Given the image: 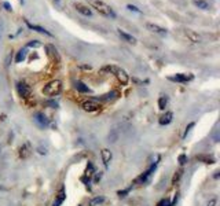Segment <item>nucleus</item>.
I'll list each match as a JSON object with an SVG mask.
<instances>
[{
  "mask_svg": "<svg viewBox=\"0 0 220 206\" xmlns=\"http://www.w3.org/2000/svg\"><path fill=\"white\" fill-rule=\"evenodd\" d=\"M88 2L99 14H102L105 17H110V18H116V13L113 11V8L107 6L106 3H103L102 0H88Z\"/></svg>",
  "mask_w": 220,
  "mask_h": 206,
  "instance_id": "f257e3e1",
  "label": "nucleus"
},
{
  "mask_svg": "<svg viewBox=\"0 0 220 206\" xmlns=\"http://www.w3.org/2000/svg\"><path fill=\"white\" fill-rule=\"evenodd\" d=\"M62 91V83L59 80H52L48 84H45L44 88H43V95L48 98H54L58 96Z\"/></svg>",
  "mask_w": 220,
  "mask_h": 206,
  "instance_id": "f03ea898",
  "label": "nucleus"
},
{
  "mask_svg": "<svg viewBox=\"0 0 220 206\" xmlns=\"http://www.w3.org/2000/svg\"><path fill=\"white\" fill-rule=\"evenodd\" d=\"M103 71H109V73L114 74V76L117 77V80L120 81L121 84H127V83H128V80H130V77H128V74H127L125 71L123 70V69L117 68V66H113V65L105 66V68H103Z\"/></svg>",
  "mask_w": 220,
  "mask_h": 206,
  "instance_id": "7ed1b4c3",
  "label": "nucleus"
},
{
  "mask_svg": "<svg viewBox=\"0 0 220 206\" xmlns=\"http://www.w3.org/2000/svg\"><path fill=\"white\" fill-rule=\"evenodd\" d=\"M17 92H18V95H20L21 98H23V99H28V98H30V93H32V91H30V87L26 83H22V81H20V83L17 84Z\"/></svg>",
  "mask_w": 220,
  "mask_h": 206,
  "instance_id": "20e7f679",
  "label": "nucleus"
},
{
  "mask_svg": "<svg viewBox=\"0 0 220 206\" xmlns=\"http://www.w3.org/2000/svg\"><path fill=\"white\" fill-rule=\"evenodd\" d=\"M100 105L96 102V100H85L84 103H83V110H85V111H88V113H92V111H96V110H99Z\"/></svg>",
  "mask_w": 220,
  "mask_h": 206,
  "instance_id": "39448f33",
  "label": "nucleus"
},
{
  "mask_svg": "<svg viewBox=\"0 0 220 206\" xmlns=\"http://www.w3.org/2000/svg\"><path fill=\"white\" fill-rule=\"evenodd\" d=\"M193 74H176V76H173V77H169V80L171 81H176V83H187V81H191L193 80Z\"/></svg>",
  "mask_w": 220,
  "mask_h": 206,
  "instance_id": "423d86ee",
  "label": "nucleus"
},
{
  "mask_svg": "<svg viewBox=\"0 0 220 206\" xmlns=\"http://www.w3.org/2000/svg\"><path fill=\"white\" fill-rule=\"evenodd\" d=\"M25 23H26V26L29 28V29H32V30H36V32H39V33H43V35H47V36H50L51 37V32H48L47 29H44V28H41V26H39V25H33V23H30L28 20H25Z\"/></svg>",
  "mask_w": 220,
  "mask_h": 206,
  "instance_id": "0eeeda50",
  "label": "nucleus"
},
{
  "mask_svg": "<svg viewBox=\"0 0 220 206\" xmlns=\"http://www.w3.org/2000/svg\"><path fill=\"white\" fill-rule=\"evenodd\" d=\"M155 168H157V162H155V164H153L151 166H150L149 169H147V171H146L145 173H143L142 176H140L139 179H138V181H139V183H146V181L149 180V177L151 176V173L155 171Z\"/></svg>",
  "mask_w": 220,
  "mask_h": 206,
  "instance_id": "6e6552de",
  "label": "nucleus"
},
{
  "mask_svg": "<svg viewBox=\"0 0 220 206\" xmlns=\"http://www.w3.org/2000/svg\"><path fill=\"white\" fill-rule=\"evenodd\" d=\"M100 155H102V161H103V165L107 168V166H109V162L112 161V157H113L112 151H110V150H107V148H103V150L100 151Z\"/></svg>",
  "mask_w": 220,
  "mask_h": 206,
  "instance_id": "1a4fd4ad",
  "label": "nucleus"
},
{
  "mask_svg": "<svg viewBox=\"0 0 220 206\" xmlns=\"http://www.w3.org/2000/svg\"><path fill=\"white\" fill-rule=\"evenodd\" d=\"M146 26H147V29H149V30H151V32L157 33V35H161V36H165V35H167V30H165L164 28H161V26L155 25V23H147Z\"/></svg>",
  "mask_w": 220,
  "mask_h": 206,
  "instance_id": "9d476101",
  "label": "nucleus"
},
{
  "mask_svg": "<svg viewBox=\"0 0 220 206\" xmlns=\"http://www.w3.org/2000/svg\"><path fill=\"white\" fill-rule=\"evenodd\" d=\"M30 154H32V148H30V144H29V143H25V144H23L22 147L20 148V157L22 158V159H25V158H28Z\"/></svg>",
  "mask_w": 220,
  "mask_h": 206,
  "instance_id": "9b49d317",
  "label": "nucleus"
},
{
  "mask_svg": "<svg viewBox=\"0 0 220 206\" xmlns=\"http://www.w3.org/2000/svg\"><path fill=\"white\" fill-rule=\"evenodd\" d=\"M75 8L80 14H83V15H85V17H91V15H92V11H91L87 6H84V4H81V3L75 4Z\"/></svg>",
  "mask_w": 220,
  "mask_h": 206,
  "instance_id": "f8f14e48",
  "label": "nucleus"
},
{
  "mask_svg": "<svg viewBox=\"0 0 220 206\" xmlns=\"http://www.w3.org/2000/svg\"><path fill=\"white\" fill-rule=\"evenodd\" d=\"M35 121H36L37 124H39V125L41 126V128H44V126L48 125V120H47V117H45L43 113H36Z\"/></svg>",
  "mask_w": 220,
  "mask_h": 206,
  "instance_id": "ddd939ff",
  "label": "nucleus"
},
{
  "mask_svg": "<svg viewBox=\"0 0 220 206\" xmlns=\"http://www.w3.org/2000/svg\"><path fill=\"white\" fill-rule=\"evenodd\" d=\"M172 118H173V114L171 111H167L164 116H161L158 123H160V125H168V124L172 123Z\"/></svg>",
  "mask_w": 220,
  "mask_h": 206,
  "instance_id": "4468645a",
  "label": "nucleus"
},
{
  "mask_svg": "<svg viewBox=\"0 0 220 206\" xmlns=\"http://www.w3.org/2000/svg\"><path fill=\"white\" fill-rule=\"evenodd\" d=\"M65 198H66L65 188H63V187H61V190H59L58 195H57V199H55V202H54V206H61L62 202L65 201Z\"/></svg>",
  "mask_w": 220,
  "mask_h": 206,
  "instance_id": "2eb2a0df",
  "label": "nucleus"
},
{
  "mask_svg": "<svg viewBox=\"0 0 220 206\" xmlns=\"http://www.w3.org/2000/svg\"><path fill=\"white\" fill-rule=\"evenodd\" d=\"M117 32H118V35H120L121 37L125 40V41L131 43V44H135V43H136V40H135V37H133V36L128 35V33H125L124 30H121V29H117Z\"/></svg>",
  "mask_w": 220,
  "mask_h": 206,
  "instance_id": "dca6fc26",
  "label": "nucleus"
},
{
  "mask_svg": "<svg viewBox=\"0 0 220 206\" xmlns=\"http://www.w3.org/2000/svg\"><path fill=\"white\" fill-rule=\"evenodd\" d=\"M186 36H187L188 39H190V41H193V43H200L201 41V36L198 35V33H195V32L187 30V32H186Z\"/></svg>",
  "mask_w": 220,
  "mask_h": 206,
  "instance_id": "f3484780",
  "label": "nucleus"
},
{
  "mask_svg": "<svg viewBox=\"0 0 220 206\" xmlns=\"http://www.w3.org/2000/svg\"><path fill=\"white\" fill-rule=\"evenodd\" d=\"M76 89L80 91V92H83V93H88V92H91L90 88H88L84 83H81V81H77V83H76Z\"/></svg>",
  "mask_w": 220,
  "mask_h": 206,
  "instance_id": "a211bd4d",
  "label": "nucleus"
},
{
  "mask_svg": "<svg viewBox=\"0 0 220 206\" xmlns=\"http://www.w3.org/2000/svg\"><path fill=\"white\" fill-rule=\"evenodd\" d=\"M105 202V196H95L94 199H91L90 202V206H98V205H102Z\"/></svg>",
  "mask_w": 220,
  "mask_h": 206,
  "instance_id": "6ab92c4d",
  "label": "nucleus"
},
{
  "mask_svg": "<svg viewBox=\"0 0 220 206\" xmlns=\"http://www.w3.org/2000/svg\"><path fill=\"white\" fill-rule=\"evenodd\" d=\"M194 4L198 7V8H201V10H208V8H209V4H208L205 0H194Z\"/></svg>",
  "mask_w": 220,
  "mask_h": 206,
  "instance_id": "aec40b11",
  "label": "nucleus"
},
{
  "mask_svg": "<svg viewBox=\"0 0 220 206\" xmlns=\"http://www.w3.org/2000/svg\"><path fill=\"white\" fill-rule=\"evenodd\" d=\"M25 58H26V50H20V51L17 52V56H15V62H22V61H25Z\"/></svg>",
  "mask_w": 220,
  "mask_h": 206,
  "instance_id": "412c9836",
  "label": "nucleus"
},
{
  "mask_svg": "<svg viewBox=\"0 0 220 206\" xmlns=\"http://www.w3.org/2000/svg\"><path fill=\"white\" fill-rule=\"evenodd\" d=\"M182 174H183V169H180V171L175 172V174H173V177H172V184H173V186H175V184L178 183L179 180H180Z\"/></svg>",
  "mask_w": 220,
  "mask_h": 206,
  "instance_id": "4be33fe9",
  "label": "nucleus"
},
{
  "mask_svg": "<svg viewBox=\"0 0 220 206\" xmlns=\"http://www.w3.org/2000/svg\"><path fill=\"white\" fill-rule=\"evenodd\" d=\"M167 103H168V99H167L165 96H161V98L158 99V107H160L161 110H164L165 107H167Z\"/></svg>",
  "mask_w": 220,
  "mask_h": 206,
  "instance_id": "5701e85b",
  "label": "nucleus"
},
{
  "mask_svg": "<svg viewBox=\"0 0 220 206\" xmlns=\"http://www.w3.org/2000/svg\"><path fill=\"white\" fill-rule=\"evenodd\" d=\"M197 159H204L205 164H213V158L210 157H197Z\"/></svg>",
  "mask_w": 220,
  "mask_h": 206,
  "instance_id": "b1692460",
  "label": "nucleus"
},
{
  "mask_svg": "<svg viewBox=\"0 0 220 206\" xmlns=\"http://www.w3.org/2000/svg\"><path fill=\"white\" fill-rule=\"evenodd\" d=\"M157 206H171V202H169L168 199H161L158 203H157Z\"/></svg>",
  "mask_w": 220,
  "mask_h": 206,
  "instance_id": "393cba45",
  "label": "nucleus"
},
{
  "mask_svg": "<svg viewBox=\"0 0 220 206\" xmlns=\"http://www.w3.org/2000/svg\"><path fill=\"white\" fill-rule=\"evenodd\" d=\"M28 47H40V41H37V40H32V41L28 43Z\"/></svg>",
  "mask_w": 220,
  "mask_h": 206,
  "instance_id": "a878e982",
  "label": "nucleus"
},
{
  "mask_svg": "<svg viewBox=\"0 0 220 206\" xmlns=\"http://www.w3.org/2000/svg\"><path fill=\"white\" fill-rule=\"evenodd\" d=\"M127 8H128V10H130V11H135V13H140V10H139V8H138V7H135V6H132V4H128V6H127Z\"/></svg>",
  "mask_w": 220,
  "mask_h": 206,
  "instance_id": "bb28decb",
  "label": "nucleus"
},
{
  "mask_svg": "<svg viewBox=\"0 0 220 206\" xmlns=\"http://www.w3.org/2000/svg\"><path fill=\"white\" fill-rule=\"evenodd\" d=\"M3 7L6 8L7 11H13V6H11V4L8 3V2H4V3H3Z\"/></svg>",
  "mask_w": 220,
  "mask_h": 206,
  "instance_id": "cd10ccee",
  "label": "nucleus"
},
{
  "mask_svg": "<svg viewBox=\"0 0 220 206\" xmlns=\"http://www.w3.org/2000/svg\"><path fill=\"white\" fill-rule=\"evenodd\" d=\"M186 161H187V158H186V155H185V154H182L180 157H179V164L183 165V164H186Z\"/></svg>",
  "mask_w": 220,
  "mask_h": 206,
  "instance_id": "c85d7f7f",
  "label": "nucleus"
},
{
  "mask_svg": "<svg viewBox=\"0 0 220 206\" xmlns=\"http://www.w3.org/2000/svg\"><path fill=\"white\" fill-rule=\"evenodd\" d=\"M193 126H194V123H191V124H190V125H188V126H187V128H186V132H185V135H183V136H185V138H186V136H187V133H188V132H190V129H191V128H193Z\"/></svg>",
  "mask_w": 220,
  "mask_h": 206,
  "instance_id": "c756f323",
  "label": "nucleus"
},
{
  "mask_svg": "<svg viewBox=\"0 0 220 206\" xmlns=\"http://www.w3.org/2000/svg\"><path fill=\"white\" fill-rule=\"evenodd\" d=\"M114 95H117V92H112V93H107V95H105V99H112V98L114 96Z\"/></svg>",
  "mask_w": 220,
  "mask_h": 206,
  "instance_id": "7c9ffc66",
  "label": "nucleus"
},
{
  "mask_svg": "<svg viewBox=\"0 0 220 206\" xmlns=\"http://www.w3.org/2000/svg\"><path fill=\"white\" fill-rule=\"evenodd\" d=\"M100 177H102V173H100V172H99V173H98L96 176H95V179H94V181H95V183H98V181L100 180Z\"/></svg>",
  "mask_w": 220,
  "mask_h": 206,
  "instance_id": "2f4dec72",
  "label": "nucleus"
},
{
  "mask_svg": "<svg viewBox=\"0 0 220 206\" xmlns=\"http://www.w3.org/2000/svg\"><path fill=\"white\" fill-rule=\"evenodd\" d=\"M215 205H216V199H210L208 202V206H215Z\"/></svg>",
  "mask_w": 220,
  "mask_h": 206,
  "instance_id": "473e14b6",
  "label": "nucleus"
},
{
  "mask_svg": "<svg viewBox=\"0 0 220 206\" xmlns=\"http://www.w3.org/2000/svg\"><path fill=\"white\" fill-rule=\"evenodd\" d=\"M39 153L40 154H47V151H45V148L43 150V148H39Z\"/></svg>",
  "mask_w": 220,
  "mask_h": 206,
  "instance_id": "72a5a7b5",
  "label": "nucleus"
},
{
  "mask_svg": "<svg viewBox=\"0 0 220 206\" xmlns=\"http://www.w3.org/2000/svg\"><path fill=\"white\" fill-rule=\"evenodd\" d=\"M57 2H59V0H57Z\"/></svg>",
  "mask_w": 220,
  "mask_h": 206,
  "instance_id": "f704fd0d",
  "label": "nucleus"
}]
</instances>
